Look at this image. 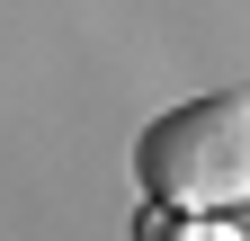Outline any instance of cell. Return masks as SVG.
<instances>
[{
  "label": "cell",
  "mask_w": 250,
  "mask_h": 241,
  "mask_svg": "<svg viewBox=\"0 0 250 241\" xmlns=\"http://www.w3.org/2000/svg\"><path fill=\"white\" fill-rule=\"evenodd\" d=\"M134 241H250L232 215H170V205H143L134 215Z\"/></svg>",
  "instance_id": "2"
},
{
  "label": "cell",
  "mask_w": 250,
  "mask_h": 241,
  "mask_svg": "<svg viewBox=\"0 0 250 241\" xmlns=\"http://www.w3.org/2000/svg\"><path fill=\"white\" fill-rule=\"evenodd\" d=\"M134 179L170 215H241L250 205V89H206L143 125Z\"/></svg>",
  "instance_id": "1"
}]
</instances>
